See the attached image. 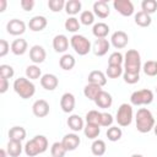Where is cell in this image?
I'll return each instance as SVG.
<instances>
[{"instance_id": "25", "label": "cell", "mask_w": 157, "mask_h": 157, "mask_svg": "<svg viewBox=\"0 0 157 157\" xmlns=\"http://www.w3.org/2000/svg\"><path fill=\"white\" fill-rule=\"evenodd\" d=\"M9 139L12 141H23L26 139V130L22 126H12L9 130Z\"/></svg>"}, {"instance_id": "48", "label": "cell", "mask_w": 157, "mask_h": 157, "mask_svg": "<svg viewBox=\"0 0 157 157\" xmlns=\"http://www.w3.org/2000/svg\"><path fill=\"white\" fill-rule=\"evenodd\" d=\"M21 7L25 10V11H31L33 7H34V0H21Z\"/></svg>"}, {"instance_id": "10", "label": "cell", "mask_w": 157, "mask_h": 157, "mask_svg": "<svg viewBox=\"0 0 157 157\" xmlns=\"http://www.w3.org/2000/svg\"><path fill=\"white\" fill-rule=\"evenodd\" d=\"M110 43L115 49H123L129 43V37L124 31H117L110 37Z\"/></svg>"}, {"instance_id": "32", "label": "cell", "mask_w": 157, "mask_h": 157, "mask_svg": "<svg viewBox=\"0 0 157 157\" xmlns=\"http://www.w3.org/2000/svg\"><path fill=\"white\" fill-rule=\"evenodd\" d=\"M83 132L87 139L96 140L101 132V128L99 125H96V124H86V126L83 128Z\"/></svg>"}, {"instance_id": "26", "label": "cell", "mask_w": 157, "mask_h": 157, "mask_svg": "<svg viewBox=\"0 0 157 157\" xmlns=\"http://www.w3.org/2000/svg\"><path fill=\"white\" fill-rule=\"evenodd\" d=\"M76 64V60L75 58L71 55V54H64L60 59H59V65L63 70H66V71H70L74 69Z\"/></svg>"}, {"instance_id": "44", "label": "cell", "mask_w": 157, "mask_h": 157, "mask_svg": "<svg viewBox=\"0 0 157 157\" xmlns=\"http://www.w3.org/2000/svg\"><path fill=\"white\" fill-rule=\"evenodd\" d=\"M15 75V71H13V67L10 66V65H6V64H2L0 65V77H4V78H11L13 77Z\"/></svg>"}, {"instance_id": "45", "label": "cell", "mask_w": 157, "mask_h": 157, "mask_svg": "<svg viewBox=\"0 0 157 157\" xmlns=\"http://www.w3.org/2000/svg\"><path fill=\"white\" fill-rule=\"evenodd\" d=\"M113 121H114V119H113L112 114H109V113H107V112L101 113V119H99V125H101V126H105V128L112 126Z\"/></svg>"}, {"instance_id": "15", "label": "cell", "mask_w": 157, "mask_h": 157, "mask_svg": "<svg viewBox=\"0 0 157 157\" xmlns=\"http://www.w3.org/2000/svg\"><path fill=\"white\" fill-rule=\"evenodd\" d=\"M93 13L99 18H107L110 13L109 5L105 0H98L93 4Z\"/></svg>"}, {"instance_id": "6", "label": "cell", "mask_w": 157, "mask_h": 157, "mask_svg": "<svg viewBox=\"0 0 157 157\" xmlns=\"http://www.w3.org/2000/svg\"><path fill=\"white\" fill-rule=\"evenodd\" d=\"M152 101H153V92L147 88L135 91L130 96V102L134 105H147L151 104Z\"/></svg>"}, {"instance_id": "42", "label": "cell", "mask_w": 157, "mask_h": 157, "mask_svg": "<svg viewBox=\"0 0 157 157\" xmlns=\"http://www.w3.org/2000/svg\"><path fill=\"white\" fill-rule=\"evenodd\" d=\"M99 119H101V113L98 110H90L86 114V123L87 124H96L99 125ZM101 126V125H99Z\"/></svg>"}, {"instance_id": "41", "label": "cell", "mask_w": 157, "mask_h": 157, "mask_svg": "<svg viewBox=\"0 0 157 157\" xmlns=\"http://www.w3.org/2000/svg\"><path fill=\"white\" fill-rule=\"evenodd\" d=\"M66 1L64 0H49L48 1V7L53 12H60L63 9H65Z\"/></svg>"}, {"instance_id": "27", "label": "cell", "mask_w": 157, "mask_h": 157, "mask_svg": "<svg viewBox=\"0 0 157 157\" xmlns=\"http://www.w3.org/2000/svg\"><path fill=\"white\" fill-rule=\"evenodd\" d=\"M102 91V87L98 86V85H94V83H87L83 88V94L86 98L91 99V101H94V98L97 97V94Z\"/></svg>"}, {"instance_id": "12", "label": "cell", "mask_w": 157, "mask_h": 157, "mask_svg": "<svg viewBox=\"0 0 157 157\" xmlns=\"http://www.w3.org/2000/svg\"><path fill=\"white\" fill-rule=\"evenodd\" d=\"M61 144L64 145L66 151H75L78 147V145L81 144V140H80V136L77 134L72 132V134H66L63 137Z\"/></svg>"}, {"instance_id": "7", "label": "cell", "mask_w": 157, "mask_h": 157, "mask_svg": "<svg viewBox=\"0 0 157 157\" xmlns=\"http://www.w3.org/2000/svg\"><path fill=\"white\" fill-rule=\"evenodd\" d=\"M115 120L120 126H129L132 121V107L128 103L120 104V107L117 110Z\"/></svg>"}, {"instance_id": "14", "label": "cell", "mask_w": 157, "mask_h": 157, "mask_svg": "<svg viewBox=\"0 0 157 157\" xmlns=\"http://www.w3.org/2000/svg\"><path fill=\"white\" fill-rule=\"evenodd\" d=\"M75 103H76L75 96L70 92L64 93L60 98V107L64 113H71L75 109Z\"/></svg>"}, {"instance_id": "40", "label": "cell", "mask_w": 157, "mask_h": 157, "mask_svg": "<svg viewBox=\"0 0 157 157\" xmlns=\"http://www.w3.org/2000/svg\"><path fill=\"white\" fill-rule=\"evenodd\" d=\"M142 70L147 75V76H156L157 75V66H156V61L153 60H148L142 66Z\"/></svg>"}, {"instance_id": "35", "label": "cell", "mask_w": 157, "mask_h": 157, "mask_svg": "<svg viewBox=\"0 0 157 157\" xmlns=\"http://www.w3.org/2000/svg\"><path fill=\"white\" fill-rule=\"evenodd\" d=\"M26 76L29 80H37V78H40L42 71L37 65H28L26 67Z\"/></svg>"}, {"instance_id": "11", "label": "cell", "mask_w": 157, "mask_h": 157, "mask_svg": "<svg viewBox=\"0 0 157 157\" xmlns=\"http://www.w3.org/2000/svg\"><path fill=\"white\" fill-rule=\"evenodd\" d=\"M32 112L37 118H44L49 114V103L45 99H37L32 105Z\"/></svg>"}, {"instance_id": "17", "label": "cell", "mask_w": 157, "mask_h": 157, "mask_svg": "<svg viewBox=\"0 0 157 157\" xmlns=\"http://www.w3.org/2000/svg\"><path fill=\"white\" fill-rule=\"evenodd\" d=\"M93 102L96 103V105H97L98 108L107 109V108H109V107L113 104V98H112L110 93H108V92H105V91L102 90V91L97 94V97L94 98Z\"/></svg>"}, {"instance_id": "8", "label": "cell", "mask_w": 157, "mask_h": 157, "mask_svg": "<svg viewBox=\"0 0 157 157\" xmlns=\"http://www.w3.org/2000/svg\"><path fill=\"white\" fill-rule=\"evenodd\" d=\"M6 31L11 36H21L26 32V23L22 20L12 18L6 23Z\"/></svg>"}, {"instance_id": "23", "label": "cell", "mask_w": 157, "mask_h": 157, "mask_svg": "<svg viewBox=\"0 0 157 157\" xmlns=\"http://www.w3.org/2000/svg\"><path fill=\"white\" fill-rule=\"evenodd\" d=\"M67 126H69L72 131H75V132L81 131V130L85 128L82 118H81L80 115H77V114H72V115H70V117L67 118Z\"/></svg>"}, {"instance_id": "31", "label": "cell", "mask_w": 157, "mask_h": 157, "mask_svg": "<svg viewBox=\"0 0 157 157\" xmlns=\"http://www.w3.org/2000/svg\"><path fill=\"white\" fill-rule=\"evenodd\" d=\"M6 151H7L10 157H18L21 155V152H22V145L18 141L9 140L7 146H6Z\"/></svg>"}, {"instance_id": "53", "label": "cell", "mask_w": 157, "mask_h": 157, "mask_svg": "<svg viewBox=\"0 0 157 157\" xmlns=\"http://www.w3.org/2000/svg\"><path fill=\"white\" fill-rule=\"evenodd\" d=\"M153 130H155V134H156V136H157V124L155 125V128H153Z\"/></svg>"}, {"instance_id": "24", "label": "cell", "mask_w": 157, "mask_h": 157, "mask_svg": "<svg viewBox=\"0 0 157 157\" xmlns=\"http://www.w3.org/2000/svg\"><path fill=\"white\" fill-rule=\"evenodd\" d=\"M92 33L93 36L97 38V39H101V38H105L109 33V26L104 22H98L93 26L92 28Z\"/></svg>"}, {"instance_id": "22", "label": "cell", "mask_w": 157, "mask_h": 157, "mask_svg": "<svg viewBox=\"0 0 157 157\" xmlns=\"http://www.w3.org/2000/svg\"><path fill=\"white\" fill-rule=\"evenodd\" d=\"M27 48H28L27 40L23 39V38L15 39V40L11 43V52H12L15 55H23V54L27 52Z\"/></svg>"}, {"instance_id": "49", "label": "cell", "mask_w": 157, "mask_h": 157, "mask_svg": "<svg viewBox=\"0 0 157 157\" xmlns=\"http://www.w3.org/2000/svg\"><path fill=\"white\" fill-rule=\"evenodd\" d=\"M9 90V80L0 77V93H5Z\"/></svg>"}, {"instance_id": "20", "label": "cell", "mask_w": 157, "mask_h": 157, "mask_svg": "<svg viewBox=\"0 0 157 157\" xmlns=\"http://www.w3.org/2000/svg\"><path fill=\"white\" fill-rule=\"evenodd\" d=\"M47 25H48V21H47V18L44 16H34L28 22V27L33 32H40V31H43L47 27Z\"/></svg>"}, {"instance_id": "4", "label": "cell", "mask_w": 157, "mask_h": 157, "mask_svg": "<svg viewBox=\"0 0 157 157\" xmlns=\"http://www.w3.org/2000/svg\"><path fill=\"white\" fill-rule=\"evenodd\" d=\"M141 70V56L135 49H130L124 55V71L130 74H140Z\"/></svg>"}, {"instance_id": "1", "label": "cell", "mask_w": 157, "mask_h": 157, "mask_svg": "<svg viewBox=\"0 0 157 157\" xmlns=\"http://www.w3.org/2000/svg\"><path fill=\"white\" fill-rule=\"evenodd\" d=\"M135 121H136V129L141 134L150 132L156 125L155 118L147 108H140L137 110L136 117H135Z\"/></svg>"}, {"instance_id": "2", "label": "cell", "mask_w": 157, "mask_h": 157, "mask_svg": "<svg viewBox=\"0 0 157 157\" xmlns=\"http://www.w3.org/2000/svg\"><path fill=\"white\" fill-rule=\"evenodd\" d=\"M48 148V139L44 135H36L32 140L27 141L25 145V153L28 157H34L45 152Z\"/></svg>"}, {"instance_id": "5", "label": "cell", "mask_w": 157, "mask_h": 157, "mask_svg": "<svg viewBox=\"0 0 157 157\" xmlns=\"http://www.w3.org/2000/svg\"><path fill=\"white\" fill-rule=\"evenodd\" d=\"M70 44L76 54L83 56L91 52V42L82 34H74L70 38Z\"/></svg>"}, {"instance_id": "9", "label": "cell", "mask_w": 157, "mask_h": 157, "mask_svg": "<svg viewBox=\"0 0 157 157\" xmlns=\"http://www.w3.org/2000/svg\"><path fill=\"white\" fill-rule=\"evenodd\" d=\"M113 6L121 16L129 17L134 13V5L130 0H114Z\"/></svg>"}, {"instance_id": "50", "label": "cell", "mask_w": 157, "mask_h": 157, "mask_svg": "<svg viewBox=\"0 0 157 157\" xmlns=\"http://www.w3.org/2000/svg\"><path fill=\"white\" fill-rule=\"evenodd\" d=\"M6 5H7V1L6 0H0V12H4L5 11Z\"/></svg>"}, {"instance_id": "37", "label": "cell", "mask_w": 157, "mask_h": 157, "mask_svg": "<svg viewBox=\"0 0 157 157\" xmlns=\"http://www.w3.org/2000/svg\"><path fill=\"white\" fill-rule=\"evenodd\" d=\"M50 152H52V156H53V157H64L67 151H66V148L64 147V145L61 144V141H60V142L56 141V142H54V144L52 145Z\"/></svg>"}, {"instance_id": "3", "label": "cell", "mask_w": 157, "mask_h": 157, "mask_svg": "<svg viewBox=\"0 0 157 157\" xmlns=\"http://www.w3.org/2000/svg\"><path fill=\"white\" fill-rule=\"evenodd\" d=\"M13 90L15 92L22 98V99H28L31 97H33V94L36 93V86L34 83L26 78V77H18L13 82Z\"/></svg>"}, {"instance_id": "38", "label": "cell", "mask_w": 157, "mask_h": 157, "mask_svg": "<svg viewBox=\"0 0 157 157\" xmlns=\"http://www.w3.org/2000/svg\"><path fill=\"white\" fill-rule=\"evenodd\" d=\"M124 63V56L121 53L119 52H114L109 55V59H108V65L110 66H121V64Z\"/></svg>"}, {"instance_id": "34", "label": "cell", "mask_w": 157, "mask_h": 157, "mask_svg": "<svg viewBox=\"0 0 157 157\" xmlns=\"http://www.w3.org/2000/svg\"><path fill=\"white\" fill-rule=\"evenodd\" d=\"M64 26H65V29H66L67 32L75 33V32H77V31L80 29V21H78L76 17L72 16V17H69V18L65 21Z\"/></svg>"}, {"instance_id": "18", "label": "cell", "mask_w": 157, "mask_h": 157, "mask_svg": "<svg viewBox=\"0 0 157 157\" xmlns=\"http://www.w3.org/2000/svg\"><path fill=\"white\" fill-rule=\"evenodd\" d=\"M53 48L56 53H65L69 49V38L65 34H58L53 39Z\"/></svg>"}, {"instance_id": "30", "label": "cell", "mask_w": 157, "mask_h": 157, "mask_svg": "<svg viewBox=\"0 0 157 157\" xmlns=\"http://www.w3.org/2000/svg\"><path fill=\"white\" fill-rule=\"evenodd\" d=\"M91 151H92V153H93L94 156H97V157L103 156V155L105 153V151H107L105 142H104L103 140L96 139V140L92 142V145H91Z\"/></svg>"}, {"instance_id": "43", "label": "cell", "mask_w": 157, "mask_h": 157, "mask_svg": "<svg viewBox=\"0 0 157 157\" xmlns=\"http://www.w3.org/2000/svg\"><path fill=\"white\" fill-rule=\"evenodd\" d=\"M121 74H123V67L121 66H110V65H108L107 71H105V75L109 78H118Z\"/></svg>"}, {"instance_id": "16", "label": "cell", "mask_w": 157, "mask_h": 157, "mask_svg": "<svg viewBox=\"0 0 157 157\" xmlns=\"http://www.w3.org/2000/svg\"><path fill=\"white\" fill-rule=\"evenodd\" d=\"M40 85L47 91H54L59 85V80L54 74H44L40 77Z\"/></svg>"}, {"instance_id": "47", "label": "cell", "mask_w": 157, "mask_h": 157, "mask_svg": "<svg viewBox=\"0 0 157 157\" xmlns=\"http://www.w3.org/2000/svg\"><path fill=\"white\" fill-rule=\"evenodd\" d=\"M11 49V45L7 43L6 39H0V58H4L9 50Z\"/></svg>"}, {"instance_id": "33", "label": "cell", "mask_w": 157, "mask_h": 157, "mask_svg": "<svg viewBox=\"0 0 157 157\" xmlns=\"http://www.w3.org/2000/svg\"><path fill=\"white\" fill-rule=\"evenodd\" d=\"M105 135H107V137H108L109 141L115 142V141H119V140L121 139L123 131H121V129L118 128V126H110V128H108Z\"/></svg>"}, {"instance_id": "36", "label": "cell", "mask_w": 157, "mask_h": 157, "mask_svg": "<svg viewBox=\"0 0 157 157\" xmlns=\"http://www.w3.org/2000/svg\"><path fill=\"white\" fill-rule=\"evenodd\" d=\"M141 11L148 13V15H152L157 11V1L156 0H144L141 2Z\"/></svg>"}, {"instance_id": "46", "label": "cell", "mask_w": 157, "mask_h": 157, "mask_svg": "<svg viewBox=\"0 0 157 157\" xmlns=\"http://www.w3.org/2000/svg\"><path fill=\"white\" fill-rule=\"evenodd\" d=\"M123 78H124V81H125L126 83L134 85V83L139 82V80H140V74H130V72H125V71H124Z\"/></svg>"}, {"instance_id": "19", "label": "cell", "mask_w": 157, "mask_h": 157, "mask_svg": "<svg viewBox=\"0 0 157 157\" xmlns=\"http://www.w3.org/2000/svg\"><path fill=\"white\" fill-rule=\"evenodd\" d=\"M109 47H110V43L108 39L105 38H101V39H96V42L93 43V53L94 55L97 56H103L108 53L109 50Z\"/></svg>"}, {"instance_id": "28", "label": "cell", "mask_w": 157, "mask_h": 157, "mask_svg": "<svg viewBox=\"0 0 157 157\" xmlns=\"http://www.w3.org/2000/svg\"><path fill=\"white\" fill-rule=\"evenodd\" d=\"M135 23L140 27H148L152 22V18H151V15L144 12V11H139L137 13H135Z\"/></svg>"}, {"instance_id": "55", "label": "cell", "mask_w": 157, "mask_h": 157, "mask_svg": "<svg viewBox=\"0 0 157 157\" xmlns=\"http://www.w3.org/2000/svg\"><path fill=\"white\" fill-rule=\"evenodd\" d=\"M52 157H53V156H52Z\"/></svg>"}, {"instance_id": "39", "label": "cell", "mask_w": 157, "mask_h": 157, "mask_svg": "<svg viewBox=\"0 0 157 157\" xmlns=\"http://www.w3.org/2000/svg\"><path fill=\"white\" fill-rule=\"evenodd\" d=\"M80 22L85 26H90L94 22V13L90 10H86V11H82L81 15H80Z\"/></svg>"}, {"instance_id": "13", "label": "cell", "mask_w": 157, "mask_h": 157, "mask_svg": "<svg viewBox=\"0 0 157 157\" xmlns=\"http://www.w3.org/2000/svg\"><path fill=\"white\" fill-rule=\"evenodd\" d=\"M45 56H47V53L42 45L36 44L29 49V59L32 60V63H34V65L42 64L45 60Z\"/></svg>"}, {"instance_id": "54", "label": "cell", "mask_w": 157, "mask_h": 157, "mask_svg": "<svg viewBox=\"0 0 157 157\" xmlns=\"http://www.w3.org/2000/svg\"><path fill=\"white\" fill-rule=\"evenodd\" d=\"M156 66H157V61H156Z\"/></svg>"}, {"instance_id": "51", "label": "cell", "mask_w": 157, "mask_h": 157, "mask_svg": "<svg viewBox=\"0 0 157 157\" xmlns=\"http://www.w3.org/2000/svg\"><path fill=\"white\" fill-rule=\"evenodd\" d=\"M7 156H9L7 151L4 150V148H1V150H0V157H7Z\"/></svg>"}, {"instance_id": "21", "label": "cell", "mask_w": 157, "mask_h": 157, "mask_svg": "<svg viewBox=\"0 0 157 157\" xmlns=\"http://www.w3.org/2000/svg\"><path fill=\"white\" fill-rule=\"evenodd\" d=\"M87 80H88V83H94V85H98V86H101V87H103V86L107 83V77H105V75H104L102 71H99V70H93V71H91V72L88 74Z\"/></svg>"}, {"instance_id": "52", "label": "cell", "mask_w": 157, "mask_h": 157, "mask_svg": "<svg viewBox=\"0 0 157 157\" xmlns=\"http://www.w3.org/2000/svg\"><path fill=\"white\" fill-rule=\"evenodd\" d=\"M130 157H144L142 155H139V153H134V155H131Z\"/></svg>"}, {"instance_id": "29", "label": "cell", "mask_w": 157, "mask_h": 157, "mask_svg": "<svg viewBox=\"0 0 157 157\" xmlns=\"http://www.w3.org/2000/svg\"><path fill=\"white\" fill-rule=\"evenodd\" d=\"M81 7H82V4L80 0H69L66 1L65 4V11L67 15H70L71 17L76 13H78L81 11Z\"/></svg>"}]
</instances>
